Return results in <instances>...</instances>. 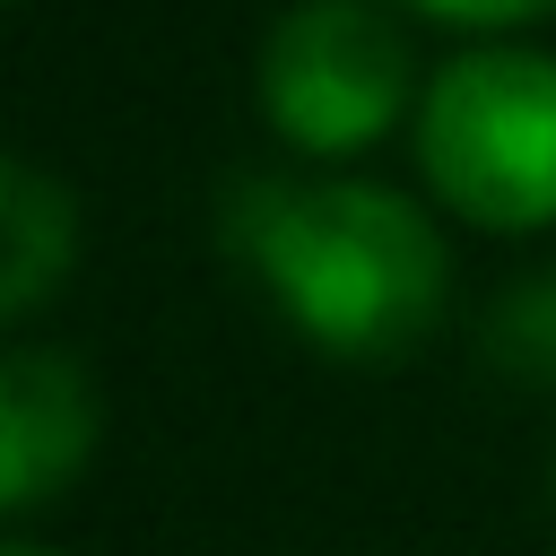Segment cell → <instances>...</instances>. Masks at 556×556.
<instances>
[{
    "label": "cell",
    "mask_w": 556,
    "mask_h": 556,
    "mask_svg": "<svg viewBox=\"0 0 556 556\" xmlns=\"http://www.w3.org/2000/svg\"><path fill=\"white\" fill-rule=\"evenodd\" d=\"M235 252L252 261V278L278 295V313L348 365H382L400 348H417L443 313L452 261L443 235L426 226L417 200H400L391 182H243L235 217H226Z\"/></svg>",
    "instance_id": "obj_1"
},
{
    "label": "cell",
    "mask_w": 556,
    "mask_h": 556,
    "mask_svg": "<svg viewBox=\"0 0 556 556\" xmlns=\"http://www.w3.org/2000/svg\"><path fill=\"white\" fill-rule=\"evenodd\" d=\"M417 165L486 235L556 226V61L513 43L443 61L417 96Z\"/></svg>",
    "instance_id": "obj_2"
},
{
    "label": "cell",
    "mask_w": 556,
    "mask_h": 556,
    "mask_svg": "<svg viewBox=\"0 0 556 556\" xmlns=\"http://www.w3.org/2000/svg\"><path fill=\"white\" fill-rule=\"evenodd\" d=\"M417 96V61L374 0H295L261 43V113L304 156L374 148Z\"/></svg>",
    "instance_id": "obj_3"
},
{
    "label": "cell",
    "mask_w": 556,
    "mask_h": 556,
    "mask_svg": "<svg viewBox=\"0 0 556 556\" xmlns=\"http://www.w3.org/2000/svg\"><path fill=\"white\" fill-rule=\"evenodd\" d=\"M96 452V391L78 356L61 348H9L0 356V504L35 513L52 504Z\"/></svg>",
    "instance_id": "obj_4"
},
{
    "label": "cell",
    "mask_w": 556,
    "mask_h": 556,
    "mask_svg": "<svg viewBox=\"0 0 556 556\" xmlns=\"http://www.w3.org/2000/svg\"><path fill=\"white\" fill-rule=\"evenodd\" d=\"M0 235H9V252H0V313L26 321V313L70 278V252H78L70 191H61L43 165H26V156L0 165Z\"/></svg>",
    "instance_id": "obj_5"
},
{
    "label": "cell",
    "mask_w": 556,
    "mask_h": 556,
    "mask_svg": "<svg viewBox=\"0 0 556 556\" xmlns=\"http://www.w3.org/2000/svg\"><path fill=\"white\" fill-rule=\"evenodd\" d=\"M486 356H495L513 382L556 391V269H539V278H521V287L495 295V313H486Z\"/></svg>",
    "instance_id": "obj_6"
},
{
    "label": "cell",
    "mask_w": 556,
    "mask_h": 556,
    "mask_svg": "<svg viewBox=\"0 0 556 556\" xmlns=\"http://www.w3.org/2000/svg\"><path fill=\"white\" fill-rule=\"evenodd\" d=\"M426 17H452V26H521V17H539V9H556V0H417Z\"/></svg>",
    "instance_id": "obj_7"
},
{
    "label": "cell",
    "mask_w": 556,
    "mask_h": 556,
    "mask_svg": "<svg viewBox=\"0 0 556 556\" xmlns=\"http://www.w3.org/2000/svg\"><path fill=\"white\" fill-rule=\"evenodd\" d=\"M0 556H61V547H43V539H9Z\"/></svg>",
    "instance_id": "obj_8"
},
{
    "label": "cell",
    "mask_w": 556,
    "mask_h": 556,
    "mask_svg": "<svg viewBox=\"0 0 556 556\" xmlns=\"http://www.w3.org/2000/svg\"><path fill=\"white\" fill-rule=\"evenodd\" d=\"M547 495H556V478H547Z\"/></svg>",
    "instance_id": "obj_9"
}]
</instances>
